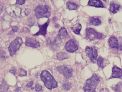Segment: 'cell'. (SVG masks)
Instances as JSON below:
<instances>
[{"mask_svg": "<svg viewBox=\"0 0 122 92\" xmlns=\"http://www.w3.org/2000/svg\"><path fill=\"white\" fill-rule=\"evenodd\" d=\"M40 77L45 87L48 89L51 90L58 87V82L48 71H43L40 75Z\"/></svg>", "mask_w": 122, "mask_h": 92, "instance_id": "6da1fadb", "label": "cell"}, {"mask_svg": "<svg viewBox=\"0 0 122 92\" xmlns=\"http://www.w3.org/2000/svg\"><path fill=\"white\" fill-rule=\"evenodd\" d=\"M100 79L95 74L88 79L85 84L83 89L84 92H95L97 85L99 82Z\"/></svg>", "mask_w": 122, "mask_h": 92, "instance_id": "7a4b0ae2", "label": "cell"}, {"mask_svg": "<svg viewBox=\"0 0 122 92\" xmlns=\"http://www.w3.org/2000/svg\"><path fill=\"white\" fill-rule=\"evenodd\" d=\"M50 7L48 5L43 6H38L34 10L36 17L38 19L41 18H49L51 16Z\"/></svg>", "mask_w": 122, "mask_h": 92, "instance_id": "3957f363", "label": "cell"}, {"mask_svg": "<svg viewBox=\"0 0 122 92\" xmlns=\"http://www.w3.org/2000/svg\"><path fill=\"white\" fill-rule=\"evenodd\" d=\"M23 43V39L20 37H18L11 42L8 47L10 55L13 57L20 47Z\"/></svg>", "mask_w": 122, "mask_h": 92, "instance_id": "277c9868", "label": "cell"}, {"mask_svg": "<svg viewBox=\"0 0 122 92\" xmlns=\"http://www.w3.org/2000/svg\"><path fill=\"white\" fill-rule=\"evenodd\" d=\"M86 34L85 38L90 41H93L95 39H99L102 37V34L97 32L96 30L92 28H86L85 31Z\"/></svg>", "mask_w": 122, "mask_h": 92, "instance_id": "5b68a950", "label": "cell"}, {"mask_svg": "<svg viewBox=\"0 0 122 92\" xmlns=\"http://www.w3.org/2000/svg\"><path fill=\"white\" fill-rule=\"evenodd\" d=\"M85 52L87 56L92 63H94L97 59L98 52L96 47L87 46L85 48Z\"/></svg>", "mask_w": 122, "mask_h": 92, "instance_id": "8992f818", "label": "cell"}, {"mask_svg": "<svg viewBox=\"0 0 122 92\" xmlns=\"http://www.w3.org/2000/svg\"><path fill=\"white\" fill-rule=\"evenodd\" d=\"M56 70L60 74L63 75L66 79H69L72 77L73 70L70 67L65 66H60L57 67Z\"/></svg>", "mask_w": 122, "mask_h": 92, "instance_id": "52a82bcc", "label": "cell"}, {"mask_svg": "<svg viewBox=\"0 0 122 92\" xmlns=\"http://www.w3.org/2000/svg\"><path fill=\"white\" fill-rule=\"evenodd\" d=\"M6 10L7 13L13 18H18L21 15V9L15 5L9 6L6 7Z\"/></svg>", "mask_w": 122, "mask_h": 92, "instance_id": "ba28073f", "label": "cell"}, {"mask_svg": "<svg viewBox=\"0 0 122 92\" xmlns=\"http://www.w3.org/2000/svg\"><path fill=\"white\" fill-rule=\"evenodd\" d=\"M61 42V38L59 34L55 37L53 41H52L50 37H49L46 40V43L47 44L50 46L52 49L54 51H56L59 49Z\"/></svg>", "mask_w": 122, "mask_h": 92, "instance_id": "9c48e42d", "label": "cell"}, {"mask_svg": "<svg viewBox=\"0 0 122 92\" xmlns=\"http://www.w3.org/2000/svg\"><path fill=\"white\" fill-rule=\"evenodd\" d=\"M65 49L68 52L74 53L78 50L79 47L75 40L71 39L66 43Z\"/></svg>", "mask_w": 122, "mask_h": 92, "instance_id": "30bf717a", "label": "cell"}, {"mask_svg": "<svg viewBox=\"0 0 122 92\" xmlns=\"http://www.w3.org/2000/svg\"><path fill=\"white\" fill-rule=\"evenodd\" d=\"M50 22V19L48 20L45 23L42 25L39 24L38 23V26L39 28V30L37 33L33 34V36H38L40 35L46 36L47 34V29Z\"/></svg>", "mask_w": 122, "mask_h": 92, "instance_id": "8fae6325", "label": "cell"}, {"mask_svg": "<svg viewBox=\"0 0 122 92\" xmlns=\"http://www.w3.org/2000/svg\"><path fill=\"white\" fill-rule=\"evenodd\" d=\"M25 40V44L27 47L34 48H38L40 47L39 42L35 38L26 37Z\"/></svg>", "mask_w": 122, "mask_h": 92, "instance_id": "7c38bea8", "label": "cell"}, {"mask_svg": "<svg viewBox=\"0 0 122 92\" xmlns=\"http://www.w3.org/2000/svg\"><path fill=\"white\" fill-rule=\"evenodd\" d=\"M122 76V70L120 68L115 66L112 69L111 78H120Z\"/></svg>", "mask_w": 122, "mask_h": 92, "instance_id": "4fadbf2b", "label": "cell"}, {"mask_svg": "<svg viewBox=\"0 0 122 92\" xmlns=\"http://www.w3.org/2000/svg\"><path fill=\"white\" fill-rule=\"evenodd\" d=\"M109 43L110 46L112 48H115L117 49H119V43L118 39L115 37L112 36L109 39Z\"/></svg>", "mask_w": 122, "mask_h": 92, "instance_id": "5bb4252c", "label": "cell"}, {"mask_svg": "<svg viewBox=\"0 0 122 92\" xmlns=\"http://www.w3.org/2000/svg\"><path fill=\"white\" fill-rule=\"evenodd\" d=\"M88 5L96 8H104L103 3L99 0H90L88 3Z\"/></svg>", "mask_w": 122, "mask_h": 92, "instance_id": "9a60e30c", "label": "cell"}, {"mask_svg": "<svg viewBox=\"0 0 122 92\" xmlns=\"http://www.w3.org/2000/svg\"><path fill=\"white\" fill-rule=\"evenodd\" d=\"M89 23L94 26H98L101 25L102 21L99 18L96 17H90L89 19Z\"/></svg>", "mask_w": 122, "mask_h": 92, "instance_id": "2e32d148", "label": "cell"}, {"mask_svg": "<svg viewBox=\"0 0 122 92\" xmlns=\"http://www.w3.org/2000/svg\"><path fill=\"white\" fill-rule=\"evenodd\" d=\"M120 7V5L119 4L112 2L110 3V5L109 10L112 13L115 14L119 10Z\"/></svg>", "mask_w": 122, "mask_h": 92, "instance_id": "e0dca14e", "label": "cell"}, {"mask_svg": "<svg viewBox=\"0 0 122 92\" xmlns=\"http://www.w3.org/2000/svg\"><path fill=\"white\" fill-rule=\"evenodd\" d=\"M58 34L61 37V39H62V38H68L69 37V34L67 33V31L66 30V29L63 27H62L59 30V34Z\"/></svg>", "mask_w": 122, "mask_h": 92, "instance_id": "ac0fdd59", "label": "cell"}, {"mask_svg": "<svg viewBox=\"0 0 122 92\" xmlns=\"http://www.w3.org/2000/svg\"><path fill=\"white\" fill-rule=\"evenodd\" d=\"M74 33L76 34H79L81 30L82 26L80 23H77L71 28Z\"/></svg>", "mask_w": 122, "mask_h": 92, "instance_id": "d6986e66", "label": "cell"}, {"mask_svg": "<svg viewBox=\"0 0 122 92\" xmlns=\"http://www.w3.org/2000/svg\"><path fill=\"white\" fill-rule=\"evenodd\" d=\"M57 58L58 60L61 61L63 60L68 59L69 58V56L66 53L64 52H60L57 54Z\"/></svg>", "mask_w": 122, "mask_h": 92, "instance_id": "ffe728a7", "label": "cell"}, {"mask_svg": "<svg viewBox=\"0 0 122 92\" xmlns=\"http://www.w3.org/2000/svg\"><path fill=\"white\" fill-rule=\"evenodd\" d=\"M67 8L70 10H77L79 7L78 4L75 3L68 2L66 3Z\"/></svg>", "mask_w": 122, "mask_h": 92, "instance_id": "44dd1931", "label": "cell"}, {"mask_svg": "<svg viewBox=\"0 0 122 92\" xmlns=\"http://www.w3.org/2000/svg\"><path fill=\"white\" fill-rule=\"evenodd\" d=\"M9 86L5 80H3L0 87V92H7Z\"/></svg>", "mask_w": 122, "mask_h": 92, "instance_id": "7402d4cb", "label": "cell"}, {"mask_svg": "<svg viewBox=\"0 0 122 92\" xmlns=\"http://www.w3.org/2000/svg\"><path fill=\"white\" fill-rule=\"evenodd\" d=\"M104 60L102 57H99L97 60V64L99 67L100 68H104Z\"/></svg>", "mask_w": 122, "mask_h": 92, "instance_id": "603a6c76", "label": "cell"}, {"mask_svg": "<svg viewBox=\"0 0 122 92\" xmlns=\"http://www.w3.org/2000/svg\"><path fill=\"white\" fill-rule=\"evenodd\" d=\"M71 85L69 82H67L64 83L62 86L63 89L65 91H69L71 88Z\"/></svg>", "mask_w": 122, "mask_h": 92, "instance_id": "cb8c5ba5", "label": "cell"}, {"mask_svg": "<svg viewBox=\"0 0 122 92\" xmlns=\"http://www.w3.org/2000/svg\"><path fill=\"white\" fill-rule=\"evenodd\" d=\"M36 22V21L34 18H31L29 19L28 22H26V25H28L29 26L31 27L32 26H33L34 24H35Z\"/></svg>", "mask_w": 122, "mask_h": 92, "instance_id": "d4e9b609", "label": "cell"}, {"mask_svg": "<svg viewBox=\"0 0 122 92\" xmlns=\"http://www.w3.org/2000/svg\"><path fill=\"white\" fill-rule=\"evenodd\" d=\"M26 75H27V72L26 71L22 69H20L19 70V76L23 77L26 76Z\"/></svg>", "mask_w": 122, "mask_h": 92, "instance_id": "484cf974", "label": "cell"}, {"mask_svg": "<svg viewBox=\"0 0 122 92\" xmlns=\"http://www.w3.org/2000/svg\"><path fill=\"white\" fill-rule=\"evenodd\" d=\"M115 91L117 92H121L122 91V85L118 84L115 86L114 88Z\"/></svg>", "mask_w": 122, "mask_h": 92, "instance_id": "4316f807", "label": "cell"}, {"mask_svg": "<svg viewBox=\"0 0 122 92\" xmlns=\"http://www.w3.org/2000/svg\"><path fill=\"white\" fill-rule=\"evenodd\" d=\"M0 57L1 59H2L3 60L5 59L8 57L6 53L4 51H2L0 54Z\"/></svg>", "mask_w": 122, "mask_h": 92, "instance_id": "83f0119b", "label": "cell"}, {"mask_svg": "<svg viewBox=\"0 0 122 92\" xmlns=\"http://www.w3.org/2000/svg\"><path fill=\"white\" fill-rule=\"evenodd\" d=\"M42 88H43L42 86L39 84H37L35 87V90L36 92H39L41 91L42 89Z\"/></svg>", "mask_w": 122, "mask_h": 92, "instance_id": "f1b7e54d", "label": "cell"}, {"mask_svg": "<svg viewBox=\"0 0 122 92\" xmlns=\"http://www.w3.org/2000/svg\"><path fill=\"white\" fill-rule=\"evenodd\" d=\"M16 69L14 67H13L9 70V72L13 74V75H15L16 74Z\"/></svg>", "mask_w": 122, "mask_h": 92, "instance_id": "f546056e", "label": "cell"}, {"mask_svg": "<svg viewBox=\"0 0 122 92\" xmlns=\"http://www.w3.org/2000/svg\"><path fill=\"white\" fill-rule=\"evenodd\" d=\"M26 1V0H16V4L20 5H23L25 3Z\"/></svg>", "mask_w": 122, "mask_h": 92, "instance_id": "4dcf8cb0", "label": "cell"}, {"mask_svg": "<svg viewBox=\"0 0 122 92\" xmlns=\"http://www.w3.org/2000/svg\"><path fill=\"white\" fill-rule=\"evenodd\" d=\"M34 84V81H30L29 82V83H28L26 85V87H27L29 88H31V89H34L33 88H32V87H33V85Z\"/></svg>", "mask_w": 122, "mask_h": 92, "instance_id": "1f68e13d", "label": "cell"}, {"mask_svg": "<svg viewBox=\"0 0 122 92\" xmlns=\"http://www.w3.org/2000/svg\"><path fill=\"white\" fill-rule=\"evenodd\" d=\"M11 28H12V32H13V33H15L18 31L19 29V28H18L17 26H14L11 27Z\"/></svg>", "mask_w": 122, "mask_h": 92, "instance_id": "d6a6232c", "label": "cell"}, {"mask_svg": "<svg viewBox=\"0 0 122 92\" xmlns=\"http://www.w3.org/2000/svg\"><path fill=\"white\" fill-rule=\"evenodd\" d=\"M31 11L29 9H26L25 11V15L26 16H28L31 13Z\"/></svg>", "mask_w": 122, "mask_h": 92, "instance_id": "836d02e7", "label": "cell"}, {"mask_svg": "<svg viewBox=\"0 0 122 92\" xmlns=\"http://www.w3.org/2000/svg\"><path fill=\"white\" fill-rule=\"evenodd\" d=\"M3 4L1 2H0V14H1L2 12H3Z\"/></svg>", "mask_w": 122, "mask_h": 92, "instance_id": "e575fe53", "label": "cell"}, {"mask_svg": "<svg viewBox=\"0 0 122 92\" xmlns=\"http://www.w3.org/2000/svg\"><path fill=\"white\" fill-rule=\"evenodd\" d=\"M119 47L120 48V51H122V40H121V42H120V46H119Z\"/></svg>", "mask_w": 122, "mask_h": 92, "instance_id": "d590c367", "label": "cell"}, {"mask_svg": "<svg viewBox=\"0 0 122 92\" xmlns=\"http://www.w3.org/2000/svg\"></svg>", "mask_w": 122, "mask_h": 92, "instance_id": "8d00e7d4", "label": "cell"}]
</instances>
